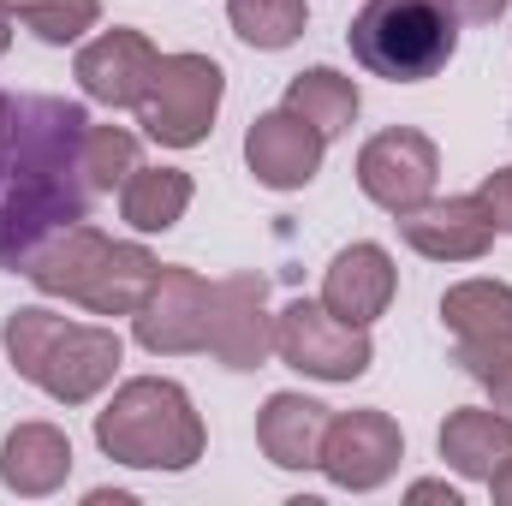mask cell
Instances as JSON below:
<instances>
[{
	"label": "cell",
	"mask_w": 512,
	"mask_h": 506,
	"mask_svg": "<svg viewBox=\"0 0 512 506\" xmlns=\"http://www.w3.org/2000/svg\"><path fill=\"white\" fill-rule=\"evenodd\" d=\"M90 114L54 96H0V268H24L90 215Z\"/></svg>",
	"instance_id": "cell-1"
},
{
	"label": "cell",
	"mask_w": 512,
	"mask_h": 506,
	"mask_svg": "<svg viewBox=\"0 0 512 506\" xmlns=\"http://www.w3.org/2000/svg\"><path fill=\"white\" fill-rule=\"evenodd\" d=\"M346 36H352V54L370 78L423 84L453 60L459 12H453V0H370Z\"/></svg>",
	"instance_id": "cell-2"
},
{
	"label": "cell",
	"mask_w": 512,
	"mask_h": 506,
	"mask_svg": "<svg viewBox=\"0 0 512 506\" xmlns=\"http://www.w3.org/2000/svg\"><path fill=\"white\" fill-rule=\"evenodd\" d=\"M6 346L18 358V370L30 381H42L60 399H84L96 381L120 364V340L96 334V328H66L48 310H18L6 322Z\"/></svg>",
	"instance_id": "cell-3"
},
{
	"label": "cell",
	"mask_w": 512,
	"mask_h": 506,
	"mask_svg": "<svg viewBox=\"0 0 512 506\" xmlns=\"http://www.w3.org/2000/svg\"><path fill=\"white\" fill-rule=\"evenodd\" d=\"M221 108V66L215 60H197V54H173V60H155L149 72V90L137 102L143 131L155 143H203V131Z\"/></svg>",
	"instance_id": "cell-4"
},
{
	"label": "cell",
	"mask_w": 512,
	"mask_h": 506,
	"mask_svg": "<svg viewBox=\"0 0 512 506\" xmlns=\"http://www.w3.org/2000/svg\"><path fill=\"white\" fill-rule=\"evenodd\" d=\"M274 346H280V358H286L292 370L322 376V381H352V376L370 370V340H364V328L340 322L328 304H304V298H298V304L280 316Z\"/></svg>",
	"instance_id": "cell-5"
},
{
	"label": "cell",
	"mask_w": 512,
	"mask_h": 506,
	"mask_svg": "<svg viewBox=\"0 0 512 506\" xmlns=\"http://www.w3.org/2000/svg\"><path fill=\"white\" fill-rule=\"evenodd\" d=\"M358 185L370 203H382L393 215H411L435 191V143L417 131H382L358 161Z\"/></svg>",
	"instance_id": "cell-6"
},
{
	"label": "cell",
	"mask_w": 512,
	"mask_h": 506,
	"mask_svg": "<svg viewBox=\"0 0 512 506\" xmlns=\"http://www.w3.org/2000/svg\"><path fill=\"white\" fill-rule=\"evenodd\" d=\"M167 423H191V405H185V393L173 387L167 393V405H161V417H143V393L126 387L120 393V405L114 411H102V447L108 453H120L126 465H191V453L197 447H185V441H167Z\"/></svg>",
	"instance_id": "cell-7"
},
{
	"label": "cell",
	"mask_w": 512,
	"mask_h": 506,
	"mask_svg": "<svg viewBox=\"0 0 512 506\" xmlns=\"http://www.w3.org/2000/svg\"><path fill=\"white\" fill-rule=\"evenodd\" d=\"M245 155H251V173L262 185L292 191V185H310L316 179V167H322V131L286 108V114L256 120L251 137H245Z\"/></svg>",
	"instance_id": "cell-8"
},
{
	"label": "cell",
	"mask_w": 512,
	"mask_h": 506,
	"mask_svg": "<svg viewBox=\"0 0 512 506\" xmlns=\"http://www.w3.org/2000/svg\"><path fill=\"white\" fill-rule=\"evenodd\" d=\"M149 72H155V54H149V42L137 30H114V36H102L96 48L78 54L84 90L96 102H108V108H137L143 90H149Z\"/></svg>",
	"instance_id": "cell-9"
},
{
	"label": "cell",
	"mask_w": 512,
	"mask_h": 506,
	"mask_svg": "<svg viewBox=\"0 0 512 506\" xmlns=\"http://www.w3.org/2000/svg\"><path fill=\"white\" fill-rule=\"evenodd\" d=\"M441 316H447V322H453V334L465 340V364H471V370H483L489 346H495V364L512 352V292H507V286L471 280V286L447 292ZM495 364H489V370H495Z\"/></svg>",
	"instance_id": "cell-10"
},
{
	"label": "cell",
	"mask_w": 512,
	"mask_h": 506,
	"mask_svg": "<svg viewBox=\"0 0 512 506\" xmlns=\"http://www.w3.org/2000/svg\"><path fill=\"white\" fill-rule=\"evenodd\" d=\"M393 459H399V435H393V423L376 417V411H358V417H340L334 423V441H328V477L334 483H352V489H370V483H382L387 471H393Z\"/></svg>",
	"instance_id": "cell-11"
},
{
	"label": "cell",
	"mask_w": 512,
	"mask_h": 506,
	"mask_svg": "<svg viewBox=\"0 0 512 506\" xmlns=\"http://www.w3.org/2000/svg\"><path fill=\"white\" fill-rule=\"evenodd\" d=\"M387 292H393V262H387L382 245H352V251L334 256V268H328V310L340 322H352V328L376 322Z\"/></svg>",
	"instance_id": "cell-12"
},
{
	"label": "cell",
	"mask_w": 512,
	"mask_h": 506,
	"mask_svg": "<svg viewBox=\"0 0 512 506\" xmlns=\"http://www.w3.org/2000/svg\"><path fill=\"white\" fill-rule=\"evenodd\" d=\"M489 209L483 197H453L441 209H411L405 215V239L423 256H477L489 245Z\"/></svg>",
	"instance_id": "cell-13"
},
{
	"label": "cell",
	"mask_w": 512,
	"mask_h": 506,
	"mask_svg": "<svg viewBox=\"0 0 512 506\" xmlns=\"http://www.w3.org/2000/svg\"><path fill=\"white\" fill-rule=\"evenodd\" d=\"M322 423H328L322 405H310V399H298V393H274L268 411H262V447L274 453V465L298 471V465H310Z\"/></svg>",
	"instance_id": "cell-14"
},
{
	"label": "cell",
	"mask_w": 512,
	"mask_h": 506,
	"mask_svg": "<svg viewBox=\"0 0 512 506\" xmlns=\"http://www.w3.org/2000/svg\"><path fill=\"white\" fill-rule=\"evenodd\" d=\"M441 453L465 471V477H495V465L512 453V429L495 423L489 411H459L441 429Z\"/></svg>",
	"instance_id": "cell-15"
},
{
	"label": "cell",
	"mask_w": 512,
	"mask_h": 506,
	"mask_svg": "<svg viewBox=\"0 0 512 506\" xmlns=\"http://www.w3.org/2000/svg\"><path fill=\"white\" fill-rule=\"evenodd\" d=\"M286 108H292L298 120H310L322 137H334L340 126H352V114H358V90H352L340 72L316 66V72H298V78H292Z\"/></svg>",
	"instance_id": "cell-16"
},
{
	"label": "cell",
	"mask_w": 512,
	"mask_h": 506,
	"mask_svg": "<svg viewBox=\"0 0 512 506\" xmlns=\"http://www.w3.org/2000/svg\"><path fill=\"white\" fill-rule=\"evenodd\" d=\"M191 203V179L173 173V167H155V173H137L126 191V221L143 233H167L179 221V209Z\"/></svg>",
	"instance_id": "cell-17"
},
{
	"label": "cell",
	"mask_w": 512,
	"mask_h": 506,
	"mask_svg": "<svg viewBox=\"0 0 512 506\" xmlns=\"http://www.w3.org/2000/svg\"><path fill=\"white\" fill-rule=\"evenodd\" d=\"M233 30L251 48H286L304 30V0H233Z\"/></svg>",
	"instance_id": "cell-18"
},
{
	"label": "cell",
	"mask_w": 512,
	"mask_h": 506,
	"mask_svg": "<svg viewBox=\"0 0 512 506\" xmlns=\"http://www.w3.org/2000/svg\"><path fill=\"white\" fill-rule=\"evenodd\" d=\"M12 12H18L42 42H72V36L96 18V0H12Z\"/></svg>",
	"instance_id": "cell-19"
},
{
	"label": "cell",
	"mask_w": 512,
	"mask_h": 506,
	"mask_svg": "<svg viewBox=\"0 0 512 506\" xmlns=\"http://www.w3.org/2000/svg\"><path fill=\"white\" fill-rule=\"evenodd\" d=\"M483 209H489V221H495L501 233H512V167H501V173L483 185Z\"/></svg>",
	"instance_id": "cell-20"
},
{
	"label": "cell",
	"mask_w": 512,
	"mask_h": 506,
	"mask_svg": "<svg viewBox=\"0 0 512 506\" xmlns=\"http://www.w3.org/2000/svg\"><path fill=\"white\" fill-rule=\"evenodd\" d=\"M453 12H459L465 24H495V18L507 12V0H453Z\"/></svg>",
	"instance_id": "cell-21"
},
{
	"label": "cell",
	"mask_w": 512,
	"mask_h": 506,
	"mask_svg": "<svg viewBox=\"0 0 512 506\" xmlns=\"http://www.w3.org/2000/svg\"><path fill=\"white\" fill-rule=\"evenodd\" d=\"M483 376L495 381V393H501V405H512V364H495V370H483Z\"/></svg>",
	"instance_id": "cell-22"
},
{
	"label": "cell",
	"mask_w": 512,
	"mask_h": 506,
	"mask_svg": "<svg viewBox=\"0 0 512 506\" xmlns=\"http://www.w3.org/2000/svg\"><path fill=\"white\" fill-rule=\"evenodd\" d=\"M0 54H6V0H0Z\"/></svg>",
	"instance_id": "cell-23"
}]
</instances>
